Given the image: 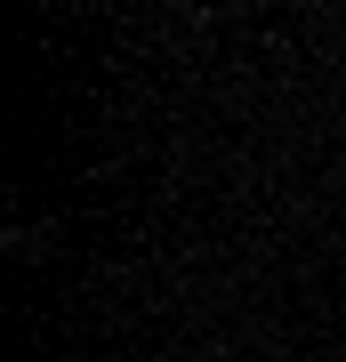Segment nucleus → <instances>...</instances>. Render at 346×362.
I'll return each instance as SVG.
<instances>
[{
    "mask_svg": "<svg viewBox=\"0 0 346 362\" xmlns=\"http://www.w3.org/2000/svg\"><path fill=\"white\" fill-rule=\"evenodd\" d=\"M274 362H282V354H274Z\"/></svg>",
    "mask_w": 346,
    "mask_h": 362,
    "instance_id": "f257e3e1",
    "label": "nucleus"
}]
</instances>
